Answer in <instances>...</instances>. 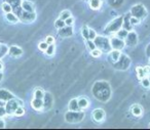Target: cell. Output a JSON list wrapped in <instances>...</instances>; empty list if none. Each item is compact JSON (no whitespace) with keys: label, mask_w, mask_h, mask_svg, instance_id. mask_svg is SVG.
<instances>
[{"label":"cell","mask_w":150,"mask_h":130,"mask_svg":"<svg viewBox=\"0 0 150 130\" xmlns=\"http://www.w3.org/2000/svg\"><path fill=\"white\" fill-rule=\"evenodd\" d=\"M97 37V33L94 29H90V32H88V39L94 40L95 38Z\"/></svg>","instance_id":"obj_38"},{"label":"cell","mask_w":150,"mask_h":130,"mask_svg":"<svg viewBox=\"0 0 150 130\" xmlns=\"http://www.w3.org/2000/svg\"><path fill=\"white\" fill-rule=\"evenodd\" d=\"M88 32H90V28L86 27V26L82 27V29H81V35H82V37H83L86 40L88 39Z\"/></svg>","instance_id":"obj_33"},{"label":"cell","mask_w":150,"mask_h":130,"mask_svg":"<svg viewBox=\"0 0 150 130\" xmlns=\"http://www.w3.org/2000/svg\"><path fill=\"white\" fill-rule=\"evenodd\" d=\"M58 34L62 38H68L73 35V26H64L58 30Z\"/></svg>","instance_id":"obj_10"},{"label":"cell","mask_w":150,"mask_h":130,"mask_svg":"<svg viewBox=\"0 0 150 130\" xmlns=\"http://www.w3.org/2000/svg\"><path fill=\"white\" fill-rule=\"evenodd\" d=\"M5 127V123L2 119H0V128H4Z\"/></svg>","instance_id":"obj_44"},{"label":"cell","mask_w":150,"mask_h":130,"mask_svg":"<svg viewBox=\"0 0 150 130\" xmlns=\"http://www.w3.org/2000/svg\"><path fill=\"white\" fill-rule=\"evenodd\" d=\"M0 105H4V103H2V100H0Z\"/></svg>","instance_id":"obj_47"},{"label":"cell","mask_w":150,"mask_h":130,"mask_svg":"<svg viewBox=\"0 0 150 130\" xmlns=\"http://www.w3.org/2000/svg\"><path fill=\"white\" fill-rule=\"evenodd\" d=\"M21 7L23 11H35V6L31 1H28V0H24L21 1Z\"/></svg>","instance_id":"obj_16"},{"label":"cell","mask_w":150,"mask_h":130,"mask_svg":"<svg viewBox=\"0 0 150 130\" xmlns=\"http://www.w3.org/2000/svg\"><path fill=\"white\" fill-rule=\"evenodd\" d=\"M77 101H78V105H79V109L81 111L86 110L88 108V105H90V100L86 96H81L79 98H77Z\"/></svg>","instance_id":"obj_17"},{"label":"cell","mask_w":150,"mask_h":130,"mask_svg":"<svg viewBox=\"0 0 150 130\" xmlns=\"http://www.w3.org/2000/svg\"><path fill=\"white\" fill-rule=\"evenodd\" d=\"M141 84L144 88H150V81L148 79V77H144L143 79H141Z\"/></svg>","instance_id":"obj_34"},{"label":"cell","mask_w":150,"mask_h":130,"mask_svg":"<svg viewBox=\"0 0 150 130\" xmlns=\"http://www.w3.org/2000/svg\"><path fill=\"white\" fill-rule=\"evenodd\" d=\"M131 15L139 19L140 21H143L147 18L148 13L143 4H136L131 8Z\"/></svg>","instance_id":"obj_4"},{"label":"cell","mask_w":150,"mask_h":130,"mask_svg":"<svg viewBox=\"0 0 150 130\" xmlns=\"http://www.w3.org/2000/svg\"><path fill=\"white\" fill-rule=\"evenodd\" d=\"M71 17V11H61V13H60V19H62V20H66V19H68V18H70Z\"/></svg>","instance_id":"obj_32"},{"label":"cell","mask_w":150,"mask_h":130,"mask_svg":"<svg viewBox=\"0 0 150 130\" xmlns=\"http://www.w3.org/2000/svg\"><path fill=\"white\" fill-rule=\"evenodd\" d=\"M8 3L11 5V6L18 7L19 5H21V0H9Z\"/></svg>","instance_id":"obj_39"},{"label":"cell","mask_w":150,"mask_h":130,"mask_svg":"<svg viewBox=\"0 0 150 130\" xmlns=\"http://www.w3.org/2000/svg\"><path fill=\"white\" fill-rule=\"evenodd\" d=\"M131 113L134 117H141L143 115V108L138 103H135L131 107Z\"/></svg>","instance_id":"obj_15"},{"label":"cell","mask_w":150,"mask_h":130,"mask_svg":"<svg viewBox=\"0 0 150 130\" xmlns=\"http://www.w3.org/2000/svg\"><path fill=\"white\" fill-rule=\"evenodd\" d=\"M64 26H66L64 20H62V19H60V18H59L58 20H56V21H54V28H56L57 30L61 29V28H63Z\"/></svg>","instance_id":"obj_27"},{"label":"cell","mask_w":150,"mask_h":130,"mask_svg":"<svg viewBox=\"0 0 150 130\" xmlns=\"http://www.w3.org/2000/svg\"><path fill=\"white\" fill-rule=\"evenodd\" d=\"M83 111H68L65 114V121L71 124L79 123L84 119Z\"/></svg>","instance_id":"obj_3"},{"label":"cell","mask_w":150,"mask_h":130,"mask_svg":"<svg viewBox=\"0 0 150 130\" xmlns=\"http://www.w3.org/2000/svg\"><path fill=\"white\" fill-rule=\"evenodd\" d=\"M125 46L127 47H134L138 44V35L134 30H131L129 31L127 33V37L125 39Z\"/></svg>","instance_id":"obj_8"},{"label":"cell","mask_w":150,"mask_h":130,"mask_svg":"<svg viewBox=\"0 0 150 130\" xmlns=\"http://www.w3.org/2000/svg\"><path fill=\"white\" fill-rule=\"evenodd\" d=\"M43 111H48V110L52 109V103H54V97L50 93L45 92L44 93V96H43Z\"/></svg>","instance_id":"obj_11"},{"label":"cell","mask_w":150,"mask_h":130,"mask_svg":"<svg viewBox=\"0 0 150 130\" xmlns=\"http://www.w3.org/2000/svg\"><path fill=\"white\" fill-rule=\"evenodd\" d=\"M65 24H66L67 26H73V24H74V19L72 18V15H71L70 18H68V19L65 20Z\"/></svg>","instance_id":"obj_42"},{"label":"cell","mask_w":150,"mask_h":130,"mask_svg":"<svg viewBox=\"0 0 150 130\" xmlns=\"http://www.w3.org/2000/svg\"><path fill=\"white\" fill-rule=\"evenodd\" d=\"M147 77H148V79H149V81H150V74H149V75H148V76H147Z\"/></svg>","instance_id":"obj_48"},{"label":"cell","mask_w":150,"mask_h":130,"mask_svg":"<svg viewBox=\"0 0 150 130\" xmlns=\"http://www.w3.org/2000/svg\"><path fill=\"white\" fill-rule=\"evenodd\" d=\"M17 15L19 17L20 21H22L23 23H32L36 20V13L35 11H25L23 9L20 11V13H17Z\"/></svg>","instance_id":"obj_5"},{"label":"cell","mask_w":150,"mask_h":130,"mask_svg":"<svg viewBox=\"0 0 150 130\" xmlns=\"http://www.w3.org/2000/svg\"><path fill=\"white\" fill-rule=\"evenodd\" d=\"M19 105H23V103H22V100L16 99L15 97L9 99V100H7L6 103H5V107H4L5 111H6V115H13L16 109H17Z\"/></svg>","instance_id":"obj_6"},{"label":"cell","mask_w":150,"mask_h":130,"mask_svg":"<svg viewBox=\"0 0 150 130\" xmlns=\"http://www.w3.org/2000/svg\"><path fill=\"white\" fill-rule=\"evenodd\" d=\"M5 116H6V111H5L4 105H0V119H2Z\"/></svg>","instance_id":"obj_40"},{"label":"cell","mask_w":150,"mask_h":130,"mask_svg":"<svg viewBox=\"0 0 150 130\" xmlns=\"http://www.w3.org/2000/svg\"><path fill=\"white\" fill-rule=\"evenodd\" d=\"M5 19H6V21L11 24H17V23H19V21H20L19 17H18L16 13H11H11H5Z\"/></svg>","instance_id":"obj_19"},{"label":"cell","mask_w":150,"mask_h":130,"mask_svg":"<svg viewBox=\"0 0 150 130\" xmlns=\"http://www.w3.org/2000/svg\"><path fill=\"white\" fill-rule=\"evenodd\" d=\"M8 52V47L4 44H1L0 45V58H2L5 56V54H7Z\"/></svg>","instance_id":"obj_28"},{"label":"cell","mask_w":150,"mask_h":130,"mask_svg":"<svg viewBox=\"0 0 150 130\" xmlns=\"http://www.w3.org/2000/svg\"><path fill=\"white\" fill-rule=\"evenodd\" d=\"M129 58H127V56H121L120 58H119V60H117V62L114 63L115 65V68L119 69V70H121V66H123V70H125V69H127V67L129 66Z\"/></svg>","instance_id":"obj_12"},{"label":"cell","mask_w":150,"mask_h":130,"mask_svg":"<svg viewBox=\"0 0 150 130\" xmlns=\"http://www.w3.org/2000/svg\"><path fill=\"white\" fill-rule=\"evenodd\" d=\"M103 54L102 50H100L99 48H95V49L91 50V56H94V58H100Z\"/></svg>","instance_id":"obj_31"},{"label":"cell","mask_w":150,"mask_h":130,"mask_svg":"<svg viewBox=\"0 0 150 130\" xmlns=\"http://www.w3.org/2000/svg\"><path fill=\"white\" fill-rule=\"evenodd\" d=\"M2 70H3V64H2V62L0 60V72H1Z\"/></svg>","instance_id":"obj_45"},{"label":"cell","mask_w":150,"mask_h":130,"mask_svg":"<svg viewBox=\"0 0 150 130\" xmlns=\"http://www.w3.org/2000/svg\"><path fill=\"white\" fill-rule=\"evenodd\" d=\"M149 65H150V58H149Z\"/></svg>","instance_id":"obj_49"},{"label":"cell","mask_w":150,"mask_h":130,"mask_svg":"<svg viewBox=\"0 0 150 130\" xmlns=\"http://www.w3.org/2000/svg\"><path fill=\"white\" fill-rule=\"evenodd\" d=\"M129 23H131V25L133 26V27H135V26H138L140 23H141V21H140L139 19H137V18L135 17H132L129 18Z\"/></svg>","instance_id":"obj_36"},{"label":"cell","mask_w":150,"mask_h":130,"mask_svg":"<svg viewBox=\"0 0 150 130\" xmlns=\"http://www.w3.org/2000/svg\"><path fill=\"white\" fill-rule=\"evenodd\" d=\"M8 54L11 58H20L23 54V49L17 45H13L8 48Z\"/></svg>","instance_id":"obj_13"},{"label":"cell","mask_w":150,"mask_h":130,"mask_svg":"<svg viewBox=\"0 0 150 130\" xmlns=\"http://www.w3.org/2000/svg\"><path fill=\"white\" fill-rule=\"evenodd\" d=\"M11 98H13V95L9 91L5 90V89H0V100L7 101Z\"/></svg>","instance_id":"obj_18"},{"label":"cell","mask_w":150,"mask_h":130,"mask_svg":"<svg viewBox=\"0 0 150 130\" xmlns=\"http://www.w3.org/2000/svg\"><path fill=\"white\" fill-rule=\"evenodd\" d=\"M136 73H137V77L139 80H141V79H143L144 77H146L145 71H144L143 67H138V68L136 69Z\"/></svg>","instance_id":"obj_25"},{"label":"cell","mask_w":150,"mask_h":130,"mask_svg":"<svg viewBox=\"0 0 150 130\" xmlns=\"http://www.w3.org/2000/svg\"><path fill=\"white\" fill-rule=\"evenodd\" d=\"M54 51H56V45H54V44H48L47 48H46L44 52H45L46 56H52L54 54Z\"/></svg>","instance_id":"obj_24"},{"label":"cell","mask_w":150,"mask_h":130,"mask_svg":"<svg viewBox=\"0 0 150 130\" xmlns=\"http://www.w3.org/2000/svg\"><path fill=\"white\" fill-rule=\"evenodd\" d=\"M31 107L35 111H43V99L34 97L31 101Z\"/></svg>","instance_id":"obj_14"},{"label":"cell","mask_w":150,"mask_h":130,"mask_svg":"<svg viewBox=\"0 0 150 130\" xmlns=\"http://www.w3.org/2000/svg\"><path fill=\"white\" fill-rule=\"evenodd\" d=\"M102 0H90L88 5H90L91 9H93V11H98L102 6Z\"/></svg>","instance_id":"obj_22"},{"label":"cell","mask_w":150,"mask_h":130,"mask_svg":"<svg viewBox=\"0 0 150 130\" xmlns=\"http://www.w3.org/2000/svg\"><path fill=\"white\" fill-rule=\"evenodd\" d=\"M143 68H144V71H145L146 76H148V75L150 74V66H146V67H143Z\"/></svg>","instance_id":"obj_43"},{"label":"cell","mask_w":150,"mask_h":130,"mask_svg":"<svg viewBox=\"0 0 150 130\" xmlns=\"http://www.w3.org/2000/svg\"><path fill=\"white\" fill-rule=\"evenodd\" d=\"M44 41L46 42V43L47 44H54V36H47V37L45 38V40H44Z\"/></svg>","instance_id":"obj_41"},{"label":"cell","mask_w":150,"mask_h":130,"mask_svg":"<svg viewBox=\"0 0 150 130\" xmlns=\"http://www.w3.org/2000/svg\"><path fill=\"white\" fill-rule=\"evenodd\" d=\"M2 79H3V75L1 74V72H0V81L2 80Z\"/></svg>","instance_id":"obj_46"},{"label":"cell","mask_w":150,"mask_h":130,"mask_svg":"<svg viewBox=\"0 0 150 130\" xmlns=\"http://www.w3.org/2000/svg\"><path fill=\"white\" fill-rule=\"evenodd\" d=\"M1 9L3 11V13H11V11H13V6H11L8 2H3L2 4H1Z\"/></svg>","instance_id":"obj_26"},{"label":"cell","mask_w":150,"mask_h":130,"mask_svg":"<svg viewBox=\"0 0 150 130\" xmlns=\"http://www.w3.org/2000/svg\"><path fill=\"white\" fill-rule=\"evenodd\" d=\"M127 33H129V31H127V29H125V28H120V29L118 30V31L116 32V33L114 34L115 36H117L118 38H120V39H125V37H127Z\"/></svg>","instance_id":"obj_23"},{"label":"cell","mask_w":150,"mask_h":130,"mask_svg":"<svg viewBox=\"0 0 150 130\" xmlns=\"http://www.w3.org/2000/svg\"><path fill=\"white\" fill-rule=\"evenodd\" d=\"M24 114H25V109L23 108V105H19V107L16 109L15 113H13V115L15 116H18V117H21V116H23Z\"/></svg>","instance_id":"obj_30"},{"label":"cell","mask_w":150,"mask_h":130,"mask_svg":"<svg viewBox=\"0 0 150 130\" xmlns=\"http://www.w3.org/2000/svg\"><path fill=\"white\" fill-rule=\"evenodd\" d=\"M105 117H106V113L103 109H96L92 113L93 120L97 123H102L105 120Z\"/></svg>","instance_id":"obj_9"},{"label":"cell","mask_w":150,"mask_h":130,"mask_svg":"<svg viewBox=\"0 0 150 130\" xmlns=\"http://www.w3.org/2000/svg\"><path fill=\"white\" fill-rule=\"evenodd\" d=\"M86 43V46H88V48L90 49V51H91V50H93V49H95V48H97V46H96V44H95L94 40L88 39Z\"/></svg>","instance_id":"obj_35"},{"label":"cell","mask_w":150,"mask_h":130,"mask_svg":"<svg viewBox=\"0 0 150 130\" xmlns=\"http://www.w3.org/2000/svg\"><path fill=\"white\" fill-rule=\"evenodd\" d=\"M123 24V17H117L116 19L112 20L105 28V33L108 35H114L120 28H122Z\"/></svg>","instance_id":"obj_2"},{"label":"cell","mask_w":150,"mask_h":130,"mask_svg":"<svg viewBox=\"0 0 150 130\" xmlns=\"http://www.w3.org/2000/svg\"><path fill=\"white\" fill-rule=\"evenodd\" d=\"M108 53H109V56H110V60H112V63L117 62V60H119V58L121 56L120 50H117V49H111Z\"/></svg>","instance_id":"obj_20"},{"label":"cell","mask_w":150,"mask_h":130,"mask_svg":"<svg viewBox=\"0 0 150 130\" xmlns=\"http://www.w3.org/2000/svg\"><path fill=\"white\" fill-rule=\"evenodd\" d=\"M94 42L96 44L97 48L102 50L103 53H108L112 49V47L110 45V38L106 37V36L97 35V37L94 39Z\"/></svg>","instance_id":"obj_1"},{"label":"cell","mask_w":150,"mask_h":130,"mask_svg":"<svg viewBox=\"0 0 150 130\" xmlns=\"http://www.w3.org/2000/svg\"><path fill=\"white\" fill-rule=\"evenodd\" d=\"M44 91L42 90L41 88H37V89H35V91H34V97L35 98H43V96H44Z\"/></svg>","instance_id":"obj_29"},{"label":"cell","mask_w":150,"mask_h":130,"mask_svg":"<svg viewBox=\"0 0 150 130\" xmlns=\"http://www.w3.org/2000/svg\"><path fill=\"white\" fill-rule=\"evenodd\" d=\"M68 110L69 111H81V110L79 109V105H78L77 98H72L69 101Z\"/></svg>","instance_id":"obj_21"},{"label":"cell","mask_w":150,"mask_h":130,"mask_svg":"<svg viewBox=\"0 0 150 130\" xmlns=\"http://www.w3.org/2000/svg\"><path fill=\"white\" fill-rule=\"evenodd\" d=\"M47 46H48V44L46 43L45 41H42L38 44V48H39V50H41V51H45V49L47 48Z\"/></svg>","instance_id":"obj_37"},{"label":"cell","mask_w":150,"mask_h":130,"mask_svg":"<svg viewBox=\"0 0 150 130\" xmlns=\"http://www.w3.org/2000/svg\"><path fill=\"white\" fill-rule=\"evenodd\" d=\"M102 1H105V0H102Z\"/></svg>","instance_id":"obj_50"},{"label":"cell","mask_w":150,"mask_h":130,"mask_svg":"<svg viewBox=\"0 0 150 130\" xmlns=\"http://www.w3.org/2000/svg\"><path fill=\"white\" fill-rule=\"evenodd\" d=\"M109 38H110V45L112 49H117L121 51L125 47V43L123 39H120L115 35H111Z\"/></svg>","instance_id":"obj_7"}]
</instances>
